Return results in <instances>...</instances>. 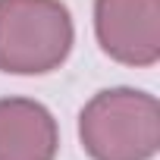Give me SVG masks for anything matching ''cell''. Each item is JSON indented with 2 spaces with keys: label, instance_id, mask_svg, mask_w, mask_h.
<instances>
[{
  "label": "cell",
  "instance_id": "1",
  "mask_svg": "<svg viewBox=\"0 0 160 160\" xmlns=\"http://www.w3.org/2000/svg\"><path fill=\"white\" fill-rule=\"evenodd\" d=\"M78 138L91 160H151L160 148V104L138 88L98 91L78 113Z\"/></svg>",
  "mask_w": 160,
  "mask_h": 160
},
{
  "label": "cell",
  "instance_id": "2",
  "mask_svg": "<svg viewBox=\"0 0 160 160\" xmlns=\"http://www.w3.org/2000/svg\"><path fill=\"white\" fill-rule=\"evenodd\" d=\"M75 41L63 0H0V72L44 75L66 63Z\"/></svg>",
  "mask_w": 160,
  "mask_h": 160
},
{
  "label": "cell",
  "instance_id": "3",
  "mask_svg": "<svg viewBox=\"0 0 160 160\" xmlns=\"http://www.w3.org/2000/svg\"><path fill=\"white\" fill-rule=\"evenodd\" d=\"M101 50L122 66L160 60V0H94Z\"/></svg>",
  "mask_w": 160,
  "mask_h": 160
},
{
  "label": "cell",
  "instance_id": "4",
  "mask_svg": "<svg viewBox=\"0 0 160 160\" xmlns=\"http://www.w3.org/2000/svg\"><path fill=\"white\" fill-rule=\"evenodd\" d=\"M60 129L53 113L28 98L0 101V160H53Z\"/></svg>",
  "mask_w": 160,
  "mask_h": 160
}]
</instances>
